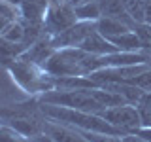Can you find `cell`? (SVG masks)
Instances as JSON below:
<instances>
[{
  "label": "cell",
  "instance_id": "cell-23",
  "mask_svg": "<svg viewBox=\"0 0 151 142\" xmlns=\"http://www.w3.org/2000/svg\"><path fill=\"white\" fill-rule=\"evenodd\" d=\"M0 15L9 19V21H17L19 19V8H15L13 4L6 2V0H0Z\"/></svg>",
  "mask_w": 151,
  "mask_h": 142
},
{
  "label": "cell",
  "instance_id": "cell-30",
  "mask_svg": "<svg viewBox=\"0 0 151 142\" xmlns=\"http://www.w3.org/2000/svg\"><path fill=\"white\" fill-rule=\"evenodd\" d=\"M6 2H9V4H13L15 8H19V6L23 4V0H6Z\"/></svg>",
  "mask_w": 151,
  "mask_h": 142
},
{
  "label": "cell",
  "instance_id": "cell-18",
  "mask_svg": "<svg viewBox=\"0 0 151 142\" xmlns=\"http://www.w3.org/2000/svg\"><path fill=\"white\" fill-rule=\"evenodd\" d=\"M132 30L136 32L140 44H142V51L145 53H151V25L147 23H136Z\"/></svg>",
  "mask_w": 151,
  "mask_h": 142
},
{
  "label": "cell",
  "instance_id": "cell-22",
  "mask_svg": "<svg viewBox=\"0 0 151 142\" xmlns=\"http://www.w3.org/2000/svg\"><path fill=\"white\" fill-rule=\"evenodd\" d=\"M127 83H132V85H136V87L144 89L145 93H151V68L144 70L142 74L134 76V78H130Z\"/></svg>",
  "mask_w": 151,
  "mask_h": 142
},
{
  "label": "cell",
  "instance_id": "cell-7",
  "mask_svg": "<svg viewBox=\"0 0 151 142\" xmlns=\"http://www.w3.org/2000/svg\"><path fill=\"white\" fill-rule=\"evenodd\" d=\"M55 47L53 44H51V36H42L38 42H34L30 47H27V51L23 53L19 59L27 61V63H32L36 66H40V68H44V64L47 63V61L51 59V55L55 53Z\"/></svg>",
  "mask_w": 151,
  "mask_h": 142
},
{
  "label": "cell",
  "instance_id": "cell-26",
  "mask_svg": "<svg viewBox=\"0 0 151 142\" xmlns=\"http://www.w3.org/2000/svg\"><path fill=\"white\" fill-rule=\"evenodd\" d=\"M28 142H55V140L51 138L49 135L42 133V135H36V136H32V138H28Z\"/></svg>",
  "mask_w": 151,
  "mask_h": 142
},
{
  "label": "cell",
  "instance_id": "cell-11",
  "mask_svg": "<svg viewBox=\"0 0 151 142\" xmlns=\"http://www.w3.org/2000/svg\"><path fill=\"white\" fill-rule=\"evenodd\" d=\"M55 89H93L98 87L89 76H53Z\"/></svg>",
  "mask_w": 151,
  "mask_h": 142
},
{
  "label": "cell",
  "instance_id": "cell-4",
  "mask_svg": "<svg viewBox=\"0 0 151 142\" xmlns=\"http://www.w3.org/2000/svg\"><path fill=\"white\" fill-rule=\"evenodd\" d=\"M100 116L106 121H110L113 127H117L119 131H123L125 136L134 135V133L144 125L142 114H140L136 104H121V106L106 108V110L100 112Z\"/></svg>",
  "mask_w": 151,
  "mask_h": 142
},
{
  "label": "cell",
  "instance_id": "cell-25",
  "mask_svg": "<svg viewBox=\"0 0 151 142\" xmlns=\"http://www.w3.org/2000/svg\"><path fill=\"white\" fill-rule=\"evenodd\" d=\"M136 136H140V138H144V140H147V142H151V127H147V125H142L138 131L134 133Z\"/></svg>",
  "mask_w": 151,
  "mask_h": 142
},
{
  "label": "cell",
  "instance_id": "cell-29",
  "mask_svg": "<svg viewBox=\"0 0 151 142\" xmlns=\"http://www.w3.org/2000/svg\"><path fill=\"white\" fill-rule=\"evenodd\" d=\"M68 6H72V8H76V6H81V4H85V2H89V0H64Z\"/></svg>",
  "mask_w": 151,
  "mask_h": 142
},
{
  "label": "cell",
  "instance_id": "cell-19",
  "mask_svg": "<svg viewBox=\"0 0 151 142\" xmlns=\"http://www.w3.org/2000/svg\"><path fill=\"white\" fill-rule=\"evenodd\" d=\"M6 40H9V42H15V44H23L25 42V27H23V23L19 21H13V23H9L8 25V28L4 30V34H2ZM25 46V44H23Z\"/></svg>",
  "mask_w": 151,
  "mask_h": 142
},
{
  "label": "cell",
  "instance_id": "cell-6",
  "mask_svg": "<svg viewBox=\"0 0 151 142\" xmlns=\"http://www.w3.org/2000/svg\"><path fill=\"white\" fill-rule=\"evenodd\" d=\"M96 30V23L91 21H78L70 28L51 36V44L55 49H64V47H79L87 36H91Z\"/></svg>",
  "mask_w": 151,
  "mask_h": 142
},
{
  "label": "cell",
  "instance_id": "cell-24",
  "mask_svg": "<svg viewBox=\"0 0 151 142\" xmlns=\"http://www.w3.org/2000/svg\"><path fill=\"white\" fill-rule=\"evenodd\" d=\"M23 110L21 108H8V106H0V121L2 120H8V117L12 116H17V114H21Z\"/></svg>",
  "mask_w": 151,
  "mask_h": 142
},
{
  "label": "cell",
  "instance_id": "cell-20",
  "mask_svg": "<svg viewBox=\"0 0 151 142\" xmlns=\"http://www.w3.org/2000/svg\"><path fill=\"white\" fill-rule=\"evenodd\" d=\"M0 142H28V136L21 135L6 123H0Z\"/></svg>",
  "mask_w": 151,
  "mask_h": 142
},
{
  "label": "cell",
  "instance_id": "cell-10",
  "mask_svg": "<svg viewBox=\"0 0 151 142\" xmlns=\"http://www.w3.org/2000/svg\"><path fill=\"white\" fill-rule=\"evenodd\" d=\"M79 47H81L83 51H87V53H93V55H108V53H115V51H119L110 40H108V38H104L98 30H94L91 36L85 38L83 44Z\"/></svg>",
  "mask_w": 151,
  "mask_h": 142
},
{
  "label": "cell",
  "instance_id": "cell-1",
  "mask_svg": "<svg viewBox=\"0 0 151 142\" xmlns=\"http://www.w3.org/2000/svg\"><path fill=\"white\" fill-rule=\"evenodd\" d=\"M40 114L49 121L63 123L66 127L79 131H91V133H106V135H115V136H125L123 131L113 127L110 121H106L100 114H91V112H81V110H72V108L57 106V104H45L38 102Z\"/></svg>",
  "mask_w": 151,
  "mask_h": 142
},
{
  "label": "cell",
  "instance_id": "cell-9",
  "mask_svg": "<svg viewBox=\"0 0 151 142\" xmlns=\"http://www.w3.org/2000/svg\"><path fill=\"white\" fill-rule=\"evenodd\" d=\"M47 8H49V0H23V4L19 6V19L44 23Z\"/></svg>",
  "mask_w": 151,
  "mask_h": 142
},
{
  "label": "cell",
  "instance_id": "cell-14",
  "mask_svg": "<svg viewBox=\"0 0 151 142\" xmlns=\"http://www.w3.org/2000/svg\"><path fill=\"white\" fill-rule=\"evenodd\" d=\"M74 12H76L78 21L96 23L98 19L102 17V8H100V2H98V0H89V2L81 4V6H76Z\"/></svg>",
  "mask_w": 151,
  "mask_h": 142
},
{
  "label": "cell",
  "instance_id": "cell-32",
  "mask_svg": "<svg viewBox=\"0 0 151 142\" xmlns=\"http://www.w3.org/2000/svg\"><path fill=\"white\" fill-rule=\"evenodd\" d=\"M98 2H102V0H98Z\"/></svg>",
  "mask_w": 151,
  "mask_h": 142
},
{
  "label": "cell",
  "instance_id": "cell-33",
  "mask_svg": "<svg viewBox=\"0 0 151 142\" xmlns=\"http://www.w3.org/2000/svg\"><path fill=\"white\" fill-rule=\"evenodd\" d=\"M149 2H151V0H149Z\"/></svg>",
  "mask_w": 151,
  "mask_h": 142
},
{
  "label": "cell",
  "instance_id": "cell-31",
  "mask_svg": "<svg viewBox=\"0 0 151 142\" xmlns=\"http://www.w3.org/2000/svg\"><path fill=\"white\" fill-rule=\"evenodd\" d=\"M59 2H64V0H49V4H59Z\"/></svg>",
  "mask_w": 151,
  "mask_h": 142
},
{
  "label": "cell",
  "instance_id": "cell-27",
  "mask_svg": "<svg viewBox=\"0 0 151 142\" xmlns=\"http://www.w3.org/2000/svg\"><path fill=\"white\" fill-rule=\"evenodd\" d=\"M144 23L151 25V2H149V0L145 2V15H144Z\"/></svg>",
  "mask_w": 151,
  "mask_h": 142
},
{
  "label": "cell",
  "instance_id": "cell-21",
  "mask_svg": "<svg viewBox=\"0 0 151 142\" xmlns=\"http://www.w3.org/2000/svg\"><path fill=\"white\" fill-rule=\"evenodd\" d=\"M79 131V129H78ZM89 142H125L123 136L115 135H106V133H91V131H79Z\"/></svg>",
  "mask_w": 151,
  "mask_h": 142
},
{
  "label": "cell",
  "instance_id": "cell-2",
  "mask_svg": "<svg viewBox=\"0 0 151 142\" xmlns=\"http://www.w3.org/2000/svg\"><path fill=\"white\" fill-rule=\"evenodd\" d=\"M12 78L15 80V83L19 87H23L27 93H32V95H42L45 91H51L55 89V82H53V76L47 74L44 68L32 64V63H27L23 59H17L13 61L12 64L8 66Z\"/></svg>",
  "mask_w": 151,
  "mask_h": 142
},
{
  "label": "cell",
  "instance_id": "cell-17",
  "mask_svg": "<svg viewBox=\"0 0 151 142\" xmlns=\"http://www.w3.org/2000/svg\"><path fill=\"white\" fill-rule=\"evenodd\" d=\"M125 12L129 13V17L134 23H144V15H145V2L147 0H121Z\"/></svg>",
  "mask_w": 151,
  "mask_h": 142
},
{
  "label": "cell",
  "instance_id": "cell-13",
  "mask_svg": "<svg viewBox=\"0 0 151 142\" xmlns=\"http://www.w3.org/2000/svg\"><path fill=\"white\" fill-rule=\"evenodd\" d=\"M25 51H27V46L9 42L4 36H0V64L9 66L13 61H17L19 57L25 53Z\"/></svg>",
  "mask_w": 151,
  "mask_h": 142
},
{
  "label": "cell",
  "instance_id": "cell-12",
  "mask_svg": "<svg viewBox=\"0 0 151 142\" xmlns=\"http://www.w3.org/2000/svg\"><path fill=\"white\" fill-rule=\"evenodd\" d=\"M96 30L100 32L104 38H113V36H119V34H125V32L132 30V28L127 25V23L119 21V19H113V17H100L96 21Z\"/></svg>",
  "mask_w": 151,
  "mask_h": 142
},
{
  "label": "cell",
  "instance_id": "cell-5",
  "mask_svg": "<svg viewBox=\"0 0 151 142\" xmlns=\"http://www.w3.org/2000/svg\"><path fill=\"white\" fill-rule=\"evenodd\" d=\"M78 23L76 12L72 6H68L66 2H59V4H49L44 17V28L47 36H55L59 32L70 28L72 25Z\"/></svg>",
  "mask_w": 151,
  "mask_h": 142
},
{
  "label": "cell",
  "instance_id": "cell-28",
  "mask_svg": "<svg viewBox=\"0 0 151 142\" xmlns=\"http://www.w3.org/2000/svg\"><path fill=\"white\" fill-rule=\"evenodd\" d=\"M9 23H13V21H9V19H6V17H2V15H0V36L4 34V30L8 28Z\"/></svg>",
  "mask_w": 151,
  "mask_h": 142
},
{
  "label": "cell",
  "instance_id": "cell-15",
  "mask_svg": "<svg viewBox=\"0 0 151 142\" xmlns=\"http://www.w3.org/2000/svg\"><path fill=\"white\" fill-rule=\"evenodd\" d=\"M89 93L102 104L104 110H106V108H113V106H121V104H129L119 93L108 91V89H102V87H93V89H89Z\"/></svg>",
  "mask_w": 151,
  "mask_h": 142
},
{
  "label": "cell",
  "instance_id": "cell-3",
  "mask_svg": "<svg viewBox=\"0 0 151 142\" xmlns=\"http://www.w3.org/2000/svg\"><path fill=\"white\" fill-rule=\"evenodd\" d=\"M38 102L57 104V106L72 108V110L100 114L104 106L89 93V89H51L38 97Z\"/></svg>",
  "mask_w": 151,
  "mask_h": 142
},
{
  "label": "cell",
  "instance_id": "cell-8",
  "mask_svg": "<svg viewBox=\"0 0 151 142\" xmlns=\"http://www.w3.org/2000/svg\"><path fill=\"white\" fill-rule=\"evenodd\" d=\"M44 133L49 135L55 142H89L78 129H72V127H66L63 123H55L49 120L44 121Z\"/></svg>",
  "mask_w": 151,
  "mask_h": 142
},
{
  "label": "cell",
  "instance_id": "cell-16",
  "mask_svg": "<svg viewBox=\"0 0 151 142\" xmlns=\"http://www.w3.org/2000/svg\"><path fill=\"white\" fill-rule=\"evenodd\" d=\"M110 42L119 51H142V44H140L134 30H129V32L119 34V36H113V38H110Z\"/></svg>",
  "mask_w": 151,
  "mask_h": 142
}]
</instances>
